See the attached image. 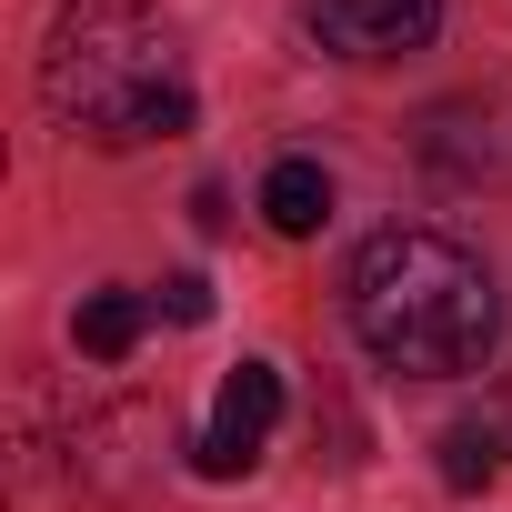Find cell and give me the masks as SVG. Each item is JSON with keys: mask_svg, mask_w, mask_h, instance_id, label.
<instances>
[{"mask_svg": "<svg viewBox=\"0 0 512 512\" xmlns=\"http://www.w3.org/2000/svg\"><path fill=\"white\" fill-rule=\"evenodd\" d=\"M352 332L382 372H412V382H452V372H482L492 332H502V302H492V272L452 231H422V221H392L352 251Z\"/></svg>", "mask_w": 512, "mask_h": 512, "instance_id": "cell-1", "label": "cell"}, {"mask_svg": "<svg viewBox=\"0 0 512 512\" xmlns=\"http://www.w3.org/2000/svg\"><path fill=\"white\" fill-rule=\"evenodd\" d=\"M41 101H51V121H71L101 151L191 131V91L171 71V31L141 0H71L51 21V51H41Z\"/></svg>", "mask_w": 512, "mask_h": 512, "instance_id": "cell-2", "label": "cell"}, {"mask_svg": "<svg viewBox=\"0 0 512 512\" xmlns=\"http://www.w3.org/2000/svg\"><path fill=\"white\" fill-rule=\"evenodd\" d=\"M272 422H282V372H272V362H241V372L221 382V402H211V432L191 442V472H201V482L251 472L262 442H272Z\"/></svg>", "mask_w": 512, "mask_h": 512, "instance_id": "cell-3", "label": "cell"}, {"mask_svg": "<svg viewBox=\"0 0 512 512\" xmlns=\"http://www.w3.org/2000/svg\"><path fill=\"white\" fill-rule=\"evenodd\" d=\"M312 31L342 61H402L442 31V0H312Z\"/></svg>", "mask_w": 512, "mask_h": 512, "instance_id": "cell-4", "label": "cell"}, {"mask_svg": "<svg viewBox=\"0 0 512 512\" xmlns=\"http://www.w3.org/2000/svg\"><path fill=\"white\" fill-rule=\"evenodd\" d=\"M262 221H272L282 241L322 231V221H332V171H322V161H272V171H262Z\"/></svg>", "mask_w": 512, "mask_h": 512, "instance_id": "cell-5", "label": "cell"}, {"mask_svg": "<svg viewBox=\"0 0 512 512\" xmlns=\"http://www.w3.org/2000/svg\"><path fill=\"white\" fill-rule=\"evenodd\" d=\"M141 332H151V302H141V292H91V302L71 312V342H81L91 362H131Z\"/></svg>", "mask_w": 512, "mask_h": 512, "instance_id": "cell-6", "label": "cell"}, {"mask_svg": "<svg viewBox=\"0 0 512 512\" xmlns=\"http://www.w3.org/2000/svg\"><path fill=\"white\" fill-rule=\"evenodd\" d=\"M492 462H502V422H492V412H482V422H452V432H442V482H452V492L492 482Z\"/></svg>", "mask_w": 512, "mask_h": 512, "instance_id": "cell-7", "label": "cell"}, {"mask_svg": "<svg viewBox=\"0 0 512 512\" xmlns=\"http://www.w3.org/2000/svg\"><path fill=\"white\" fill-rule=\"evenodd\" d=\"M161 312H171V322H211V282H201V272H171V282H161Z\"/></svg>", "mask_w": 512, "mask_h": 512, "instance_id": "cell-8", "label": "cell"}, {"mask_svg": "<svg viewBox=\"0 0 512 512\" xmlns=\"http://www.w3.org/2000/svg\"><path fill=\"white\" fill-rule=\"evenodd\" d=\"M492 422H502V442H512V392H502V412H492Z\"/></svg>", "mask_w": 512, "mask_h": 512, "instance_id": "cell-9", "label": "cell"}]
</instances>
